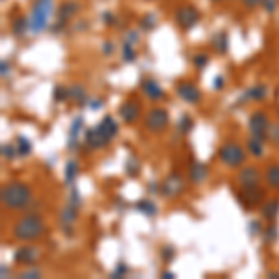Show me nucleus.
<instances>
[{
  "label": "nucleus",
  "mask_w": 279,
  "mask_h": 279,
  "mask_svg": "<svg viewBox=\"0 0 279 279\" xmlns=\"http://www.w3.org/2000/svg\"><path fill=\"white\" fill-rule=\"evenodd\" d=\"M0 199H2L4 208L8 210H23V208H28L32 201V188L21 181L8 182L2 186Z\"/></svg>",
  "instance_id": "obj_1"
},
{
  "label": "nucleus",
  "mask_w": 279,
  "mask_h": 279,
  "mask_svg": "<svg viewBox=\"0 0 279 279\" xmlns=\"http://www.w3.org/2000/svg\"><path fill=\"white\" fill-rule=\"evenodd\" d=\"M45 231H47V225L39 214H28V216H23L13 223L12 235L15 240L34 242L45 235Z\"/></svg>",
  "instance_id": "obj_2"
},
{
  "label": "nucleus",
  "mask_w": 279,
  "mask_h": 279,
  "mask_svg": "<svg viewBox=\"0 0 279 279\" xmlns=\"http://www.w3.org/2000/svg\"><path fill=\"white\" fill-rule=\"evenodd\" d=\"M54 13V2L52 0H36L30 13V32L32 34H41L49 26L50 15Z\"/></svg>",
  "instance_id": "obj_3"
},
{
  "label": "nucleus",
  "mask_w": 279,
  "mask_h": 279,
  "mask_svg": "<svg viewBox=\"0 0 279 279\" xmlns=\"http://www.w3.org/2000/svg\"><path fill=\"white\" fill-rule=\"evenodd\" d=\"M220 162L227 168H242L246 162V151L236 142H227L220 147L218 151Z\"/></svg>",
  "instance_id": "obj_4"
},
{
  "label": "nucleus",
  "mask_w": 279,
  "mask_h": 279,
  "mask_svg": "<svg viewBox=\"0 0 279 279\" xmlns=\"http://www.w3.org/2000/svg\"><path fill=\"white\" fill-rule=\"evenodd\" d=\"M236 201L240 203L246 210H253L257 206L263 205L264 201V190L261 188V184L255 186H240V190L236 192Z\"/></svg>",
  "instance_id": "obj_5"
},
{
  "label": "nucleus",
  "mask_w": 279,
  "mask_h": 279,
  "mask_svg": "<svg viewBox=\"0 0 279 279\" xmlns=\"http://www.w3.org/2000/svg\"><path fill=\"white\" fill-rule=\"evenodd\" d=\"M170 123V116L164 108H151L146 114V119H144V125L149 132H164L166 127Z\"/></svg>",
  "instance_id": "obj_6"
},
{
  "label": "nucleus",
  "mask_w": 279,
  "mask_h": 279,
  "mask_svg": "<svg viewBox=\"0 0 279 279\" xmlns=\"http://www.w3.org/2000/svg\"><path fill=\"white\" fill-rule=\"evenodd\" d=\"M268 129H270V119L264 112L257 110L250 116V121H248V131H250V136L253 138H261L266 142L268 136Z\"/></svg>",
  "instance_id": "obj_7"
},
{
  "label": "nucleus",
  "mask_w": 279,
  "mask_h": 279,
  "mask_svg": "<svg viewBox=\"0 0 279 279\" xmlns=\"http://www.w3.org/2000/svg\"><path fill=\"white\" fill-rule=\"evenodd\" d=\"M110 140L106 134L103 132V129L95 125V127H91V129H88L84 132V147L86 149H89V151H95V149H104V147L108 146Z\"/></svg>",
  "instance_id": "obj_8"
},
{
  "label": "nucleus",
  "mask_w": 279,
  "mask_h": 279,
  "mask_svg": "<svg viewBox=\"0 0 279 279\" xmlns=\"http://www.w3.org/2000/svg\"><path fill=\"white\" fill-rule=\"evenodd\" d=\"M175 21H177V25L181 26L182 30H190V28H194L199 23V12L195 10L194 6H188V4L179 6L175 10Z\"/></svg>",
  "instance_id": "obj_9"
},
{
  "label": "nucleus",
  "mask_w": 279,
  "mask_h": 279,
  "mask_svg": "<svg viewBox=\"0 0 279 279\" xmlns=\"http://www.w3.org/2000/svg\"><path fill=\"white\" fill-rule=\"evenodd\" d=\"M80 10V4L76 2V0H67V2H63L60 6V10L56 12V17H58V21H56V25H54V32H61L63 30V26L67 25L71 19H73L74 15L78 13Z\"/></svg>",
  "instance_id": "obj_10"
},
{
  "label": "nucleus",
  "mask_w": 279,
  "mask_h": 279,
  "mask_svg": "<svg viewBox=\"0 0 279 279\" xmlns=\"http://www.w3.org/2000/svg\"><path fill=\"white\" fill-rule=\"evenodd\" d=\"M184 192V179L181 173H171L166 177V181L160 184V194L164 197H177Z\"/></svg>",
  "instance_id": "obj_11"
},
{
  "label": "nucleus",
  "mask_w": 279,
  "mask_h": 279,
  "mask_svg": "<svg viewBox=\"0 0 279 279\" xmlns=\"http://www.w3.org/2000/svg\"><path fill=\"white\" fill-rule=\"evenodd\" d=\"M175 91H177L179 99L184 101L186 104H197V103L201 101L199 88H197L194 82H190V80H181L179 84L175 86Z\"/></svg>",
  "instance_id": "obj_12"
},
{
  "label": "nucleus",
  "mask_w": 279,
  "mask_h": 279,
  "mask_svg": "<svg viewBox=\"0 0 279 279\" xmlns=\"http://www.w3.org/2000/svg\"><path fill=\"white\" fill-rule=\"evenodd\" d=\"M39 248L37 246H21L15 250L13 253V261L17 264H23V266H36V263L39 261Z\"/></svg>",
  "instance_id": "obj_13"
},
{
  "label": "nucleus",
  "mask_w": 279,
  "mask_h": 279,
  "mask_svg": "<svg viewBox=\"0 0 279 279\" xmlns=\"http://www.w3.org/2000/svg\"><path fill=\"white\" fill-rule=\"evenodd\" d=\"M119 116H121V119L127 123V125H134V123L142 117V106H140V103L134 101V99H127L125 103H121V106H119Z\"/></svg>",
  "instance_id": "obj_14"
},
{
  "label": "nucleus",
  "mask_w": 279,
  "mask_h": 279,
  "mask_svg": "<svg viewBox=\"0 0 279 279\" xmlns=\"http://www.w3.org/2000/svg\"><path fill=\"white\" fill-rule=\"evenodd\" d=\"M238 186H255L261 184V170L257 166H242L236 175Z\"/></svg>",
  "instance_id": "obj_15"
},
{
  "label": "nucleus",
  "mask_w": 279,
  "mask_h": 279,
  "mask_svg": "<svg viewBox=\"0 0 279 279\" xmlns=\"http://www.w3.org/2000/svg\"><path fill=\"white\" fill-rule=\"evenodd\" d=\"M84 131V117L82 116H76L69 127V134H67V149L69 151H76L78 149V142H80V136Z\"/></svg>",
  "instance_id": "obj_16"
},
{
  "label": "nucleus",
  "mask_w": 279,
  "mask_h": 279,
  "mask_svg": "<svg viewBox=\"0 0 279 279\" xmlns=\"http://www.w3.org/2000/svg\"><path fill=\"white\" fill-rule=\"evenodd\" d=\"M140 88H142V91L146 93V97L149 101H160V99L164 97V89H162V86L158 84L157 80H153V78H146V80H142L140 82Z\"/></svg>",
  "instance_id": "obj_17"
},
{
  "label": "nucleus",
  "mask_w": 279,
  "mask_h": 279,
  "mask_svg": "<svg viewBox=\"0 0 279 279\" xmlns=\"http://www.w3.org/2000/svg\"><path fill=\"white\" fill-rule=\"evenodd\" d=\"M266 95H268L266 84H253L240 95L238 103H246V101H257V103H259V101H264Z\"/></svg>",
  "instance_id": "obj_18"
},
{
  "label": "nucleus",
  "mask_w": 279,
  "mask_h": 279,
  "mask_svg": "<svg viewBox=\"0 0 279 279\" xmlns=\"http://www.w3.org/2000/svg\"><path fill=\"white\" fill-rule=\"evenodd\" d=\"M206 177H208L206 164H203V162H194V164L190 166V170H188V179H190V182L201 184V182L206 181Z\"/></svg>",
  "instance_id": "obj_19"
},
{
  "label": "nucleus",
  "mask_w": 279,
  "mask_h": 279,
  "mask_svg": "<svg viewBox=\"0 0 279 279\" xmlns=\"http://www.w3.org/2000/svg\"><path fill=\"white\" fill-rule=\"evenodd\" d=\"M261 214L266 221H274L279 214V199H264L261 205Z\"/></svg>",
  "instance_id": "obj_20"
},
{
  "label": "nucleus",
  "mask_w": 279,
  "mask_h": 279,
  "mask_svg": "<svg viewBox=\"0 0 279 279\" xmlns=\"http://www.w3.org/2000/svg\"><path fill=\"white\" fill-rule=\"evenodd\" d=\"M69 99L73 101L74 104H78V106H84V104L89 103V99L86 95V89L80 84L69 86Z\"/></svg>",
  "instance_id": "obj_21"
},
{
  "label": "nucleus",
  "mask_w": 279,
  "mask_h": 279,
  "mask_svg": "<svg viewBox=\"0 0 279 279\" xmlns=\"http://www.w3.org/2000/svg\"><path fill=\"white\" fill-rule=\"evenodd\" d=\"M99 127L103 129V132L108 136L110 140H114L116 136H117V132H119V127H117V121L112 117V116H104L103 119H101V123H99Z\"/></svg>",
  "instance_id": "obj_22"
},
{
  "label": "nucleus",
  "mask_w": 279,
  "mask_h": 279,
  "mask_svg": "<svg viewBox=\"0 0 279 279\" xmlns=\"http://www.w3.org/2000/svg\"><path fill=\"white\" fill-rule=\"evenodd\" d=\"M264 181H266L268 188L279 190V164H270L264 170Z\"/></svg>",
  "instance_id": "obj_23"
},
{
  "label": "nucleus",
  "mask_w": 279,
  "mask_h": 279,
  "mask_svg": "<svg viewBox=\"0 0 279 279\" xmlns=\"http://www.w3.org/2000/svg\"><path fill=\"white\" fill-rule=\"evenodd\" d=\"M76 216H78V206L67 203V205L61 208V212H60L61 225H73L74 221H76Z\"/></svg>",
  "instance_id": "obj_24"
},
{
  "label": "nucleus",
  "mask_w": 279,
  "mask_h": 279,
  "mask_svg": "<svg viewBox=\"0 0 279 279\" xmlns=\"http://www.w3.org/2000/svg\"><path fill=\"white\" fill-rule=\"evenodd\" d=\"M78 173H80V168H78V162L76 160H67V164H65V175H63V179H65V184H69V186H73L74 181L78 179Z\"/></svg>",
  "instance_id": "obj_25"
},
{
  "label": "nucleus",
  "mask_w": 279,
  "mask_h": 279,
  "mask_svg": "<svg viewBox=\"0 0 279 279\" xmlns=\"http://www.w3.org/2000/svg\"><path fill=\"white\" fill-rule=\"evenodd\" d=\"M136 210H140L142 214H146L147 218H153L158 214V206L157 203H153L151 199H140L136 203Z\"/></svg>",
  "instance_id": "obj_26"
},
{
  "label": "nucleus",
  "mask_w": 279,
  "mask_h": 279,
  "mask_svg": "<svg viewBox=\"0 0 279 279\" xmlns=\"http://www.w3.org/2000/svg\"><path fill=\"white\" fill-rule=\"evenodd\" d=\"M212 47L218 54H225L227 49H229V39H227V34L225 32H218L212 36Z\"/></svg>",
  "instance_id": "obj_27"
},
{
  "label": "nucleus",
  "mask_w": 279,
  "mask_h": 279,
  "mask_svg": "<svg viewBox=\"0 0 279 279\" xmlns=\"http://www.w3.org/2000/svg\"><path fill=\"white\" fill-rule=\"evenodd\" d=\"M30 30V21L25 17H17L12 23V34L15 37H23Z\"/></svg>",
  "instance_id": "obj_28"
},
{
  "label": "nucleus",
  "mask_w": 279,
  "mask_h": 279,
  "mask_svg": "<svg viewBox=\"0 0 279 279\" xmlns=\"http://www.w3.org/2000/svg\"><path fill=\"white\" fill-rule=\"evenodd\" d=\"M246 147H248V151L257 158H261L264 155V140H261V138H253V136H251V138L248 140Z\"/></svg>",
  "instance_id": "obj_29"
},
{
  "label": "nucleus",
  "mask_w": 279,
  "mask_h": 279,
  "mask_svg": "<svg viewBox=\"0 0 279 279\" xmlns=\"http://www.w3.org/2000/svg\"><path fill=\"white\" fill-rule=\"evenodd\" d=\"M15 146H17V151H19V157H28V155L32 153V149H34V147H32V142H30L26 136H23V134L17 136V144H15Z\"/></svg>",
  "instance_id": "obj_30"
},
{
  "label": "nucleus",
  "mask_w": 279,
  "mask_h": 279,
  "mask_svg": "<svg viewBox=\"0 0 279 279\" xmlns=\"http://www.w3.org/2000/svg\"><path fill=\"white\" fill-rule=\"evenodd\" d=\"M263 238H264V242L266 244H276L279 238V227L274 223V221H270V225H268L264 233H263Z\"/></svg>",
  "instance_id": "obj_31"
},
{
  "label": "nucleus",
  "mask_w": 279,
  "mask_h": 279,
  "mask_svg": "<svg viewBox=\"0 0 279 279\" xmlns=\"http://www.w3.org/2000/svg\"><path fill=\"white\" fill-rule=\"evenodd\" d=\"M192 129H194V119L188 114H182L179 117V121H177V131L181 134H188Z\"/></svg>",
  "instance_id": "obj_32"
},
{
  "label": "nucleus",
  "mask_w": 279,
  "mask_h": 279,
  "mask_svg": "<svg viewBox=\"0 0 279 279\" xmlns=\"http://www.w3.org/2000/svg\"><path fill=\"white\" fill-rule=\"evenodd\" d=\"M158 19L157 15H153V13H147V15H144L142 19H140V28L144 30V32H151L155 26H157Z\"/></svg>",
  "instance_id": "obj_33"
},
{
  "label": "nucleus",
  "mask_w": 279,
  "mask_h": 279,
  "mask_svg": "<svg viewBox=\"0 0 279 279\" xmlns=\"http://www.w3.org/2000/svg\"><path fill=\"white\" fill-rule=\"evenodd\" d=\"M140 160L136 157H129L127 158V162H125V171L131 175V177H138V173H140Z\"/></svg>",
  "instance_id": "obj_34"
},
{
  "label": "nucleus",
  "mask_w": 279,
  "mask_h": 279,
  "mask_svg": "<svg viewBox=\"0 0 279 279\" xmlns=\"http://www.w3.org/2000/svg\"><path fill=\"white\" fill-rule=\"evenodd\" d=\"M52 97L56 103H63V101H69V86L58 84L52 91Z\"/></svg>",
  "instance_id": "obj_35"
},
{
  "label": "nucleus",
  "mask_w": 279,
  "mask_h": 279,
  "mask_svg": "<svg viewBox=\"0 0 279 279\" xmlns=\"http://www.w3.org/2000/svg\"><path fill=\"white\" fill-rule=\"evenodd\" d=\"M121 58L125 63H132V61L136 60V50H134V45H131V43H123Z\"/></svg>",
  "instance_id": "obj_36"
},
{
  "label": "nucleus",
  "mask_w": 279,
  "mask_h": 279,
  "mask_svg": "<svg viewBox=\"0 0 279 279\" xmlns=\"http://www.w3.org/2000/svg\"><path fill=\"white\" fill-rule=\"evenodd\" d=\"M131 270L127 266V263H117L116 268L112 270V274H110V278L112 279H119V278H127V274H129Z\"/></svg>",
  "instance_id": "obj_37"
},
{
  "label": "nucleus",
  "mask_w": 279,
  "mask_h": 279,
  "mask_svg": "<svg viewBox=\"0 0 279 279\" xmlns=\"http://www.w3.org/2000/svg\"><path fill=\"white\" fill-rule=\"evenodd\" d=\"M2 157L8 158V160H13V158H17V157H19L17 146H15V144H2Z\"/></svg>",
  "instance_id": "obj_38"
},
{
  "label": "nucleus",
  "mask_w": 279,
  "mask_h": 279,
  "mask_svg": "<svg viewBox=\"0 0 279 279\" xmlns=\"http://www.w3.org/2000/svg\"><path fill=\"white\" fill-rule=\"evenodd\" d=\"M208 61H210L208 54H206V52H199V54L194 56V67L197 71H201V69H205L206 65H208Z\"/></svg>",
  "instance_id": "obj_39"
},
{
  "label": "nucleus",
  "mask_w": 279,
  "mask_h": 279,
  "mask_svg": "<svg viewBox=\"0 0 279 279\" xmlns=\"http://www.w3.org/2000/svg\"><path fill=\"white\" fill-rule=\"evenodd\" d=\"M67 203H71V205L74 206H82V195H80V192H78V188L76 186H71V190H69V199H67Z\"/></svg>",
  "instance_id": "obj_40"
},
{
  "label": "nucleus",
  "mask_w": 279,
  "mask_h": 279,
  "mask_svg": "<svg viewBox=\"0 0 279 279\" xmlns=\"http://www.w3.org/2000/svg\"><path fill=\"white\" fill-rule=\"evenodd\" d=\"M248 233H250V236H257V235L264 233V227L259 220H251V221H248Z\"/></svg>",
  "instance_id": "obj_41"
},
{
  "label": "nucleus",
  "mask_w": 279,
  "mask_h": 279,
  "mask_svg": "<svg viewBox=\"0 0 279 279\" xmlns=\"http://www.w3.org/2000/svg\"><path fill=\"white\" fill-rule=\"evenodd\" d=\"M266 140L268 142H272L274 146H279V125H272V123H270Z\"/></svg>",
  "instance_id": "obj_42"
},
{
  "label": "nucleus",
  "mask_w": 279,
  "mask_h": 279,
  "mask_svg": "<svg viewBox=\"0 0 279 279\" xmlns=\"http://www.w3.org/2000/svg\"><path fill=\"white\" fill-rule=\"evenodd\" d=\"M160 257H162L164 263H171V259L175 257L173 246H162V248H160Z\"/></svg>",
  "instance_id": "obj_43"
},
{
  "label": "nucleus",
  "mask_w": 279,
  "mask_h": 279,
  "mask_svg": "<svg viewBox=\"0 0 279 279\" xmlns=\"http://www.w3.org/2000/svg\"><path fill=\"white\" fill-rule=\"evenodd\" d=\"M103 21H104V25L106 26H116V15H112L110 12H104L103 13Z\"/></svg>",
  "instance_id": "obj_44"
},
{
  "label": "nucleus",
  "mask_w": 279,
  "mask_h": 279,
  "mask_svg": "<svg viewBox=\"0 0 279 279\" xmlns=\"http://www.w3.org/2000/svg\"><path fill=\"white\" fill-rule=\"evenodd\" d=\"M212 88H214V89H223V88H225V78H223V76H221V74H218V76H214V80H212Z\"/></svg>",
  "instance_id": "obj_45"
},
{
  "label": "nucleus",
  "mask_w": 279,
  "mask_h": 279,
  "mask_svg": "<svg viewBox=\"0 0 279 279\" xmlns=\"http://www.w3.org/2000/svg\"><path fill=\"white\" fill-rule=\"evenodd\" d=\"M89 108L91 110H101L103 106H104V101L103 99H99V97H95V99H89Z\"/></svg>",
  "instance_id": "obj_46"
},
{
  "label": "nucleus",
  "mask_w": 279,
  "mask_h": 279,
  "mask_svg": "<svg viewBox=\"0 0 279 279\" xmlns=\"http://www.w3.org/2000/svg\"><path fill=\"white\" fill-rule=\"evenodd\" d=\"M276 6H278V2H276V0H263V8H264L268 13L276 12Z\"/></svg>",
  "instance_id": "obj_47"
},
{
  "label": "nucleus",
  "mask_w": 279,
  "mask_h": 279,
  "mask_svg": "<svg viewBox=\"0 0 279 279\" xmlns=\"http://www.w3.org/2000/svg\"><path fill=\"white\" fill-rule=\"evenodd\" d=\"M125 43L136 45V43H138V32H127V34H125Z\"/></svg>",
  "instance_id": "obj_48"
},
{
  "label": "nucleus",
  "mask_w": 279,
  "mask_h": 279,
  "mask_svg": "<svg viewBox=\"0 0 279 279\" xmlns=\"http://www.w3.org/2000/svg\"><path fill=\"white\" fill-rule=\"evenodd\" d=\"M39 276H41V272H39L37 268H32V270H28V272H23V274H21V278H28V279L39 278Z\"/></svg>",
  "instance_id": "obj_49"
},
{
  "label": "nucleus",
  "mask_w": 279,
  "mask_h": 279,
  "mask_svg": "<svg viewBox=\"0 0 279 279\" xmlns=\"http://www.w3.org/2000/svg\"><path fill=\"white\" fill-rule=\"evenodd\" d=\"M112 52H114V45H112V41H104V43H103V54H104V56H110Z\"/></svg>",
  "instance_id": "obj_50"
},
{
  "label": "nucleus",
  "mask_w": 279,
  "mask_h": 279,
  "mask_svg": "<svg viewBox=\"0 0 279 279\" xmlns=\"http://www.w3.org/2000/svg\"><path fill=\"white\" fill-rule=\"evenodd\" d=\"M248 8H257V6H263V0H242Z\"/></svg>",
  "instance_id": "obj_51"
},
{
  "label": "nucleus",
  "mask_w": 279,
  "mask_h": 279,
  "mask_svg": "<svg viewBox=\"0 0 279 279\" xmlns=\"http://www.w3.org/2000/svg\"><path fill=\"white\" fill-rule=\"evenodd\" d=\"M149 192L151 194H160V184L158 182H149Z\"/></svg>",
  "instance_id": "obj_52"
},
{
  "label": "nucleus",
  "mask_w": 279,
  "mask_h": 279,
  "mask_svg": "<svg viewBox=\"0 0 279 279\" xmlns=\"http://www.w3.org/2000/svg\"><path fill=\"white\" fill-rule=\"evenodd\" d=\"M0 73H2V76H6V74L10 73V63L8 61H2V71Z\"/></svg>",
  "instance_id": "obj_53"
},
{
  "label": "nucleus",
  "mask_w": 279,
  "mask_h": 279,
  "mask_svg": "<svg viewBox=\"0 0 279 279\" xmlns=\"http://www.w3.org/2000/svg\"><path fill=\"white\" fill-rule=\"evenodd\" d=\"M162 278H164V279H173V278H175V274L166 270V272H162Z\"/></svg>",
  "instance_id": "obj_54"
},
{
  "label": "nucleus",
  "mask_w": 279,
  "mask_h": 279,
  "mask_svg": "<svg viewBox=\"0 0 279 279\" xmlns=\"http://www.w3.org/2000/svg\"><path fill=\"white\" fill-rule=\"evenodd\" d=\"M8 272H10V270H8V268L2 264V278H6V274H8Z\"/></svg>",
  "instance_id": "obj_55"
},
{
  "label": "nucleus",
  "mask_w": 279,
  "mask_h": 279,
  "mask_svg": "<svg viewBox=\"0 0 279 279\" xmlns=\"http://www.w3.org/2000/svg\"><path fill=\"white\" fill-rule=\"evenodd\" d=\"M212 2H225V0H212Z\"/></svg>",
  "instance_id": "obj_56"
}]
</instances>
